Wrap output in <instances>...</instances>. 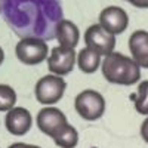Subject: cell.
Here are the masks:
<instances>
[{
    "mask_svg": "<svg viewBox=\"0 0 148 148\" xmlns=\"http://www.w3.org/2000/svg\"><path fill=\"white\" fill-rule=\"evenodd\" d=\"M102 76L108 83L132 86L141 79V68L135 61L120 52H113L101 62Z\"/></svg>",
    "mask_w": 148,
    "mask_h": 148,
    "instance_id": "6da1fadb",
    "label": "cell"
},
{
    "mask_svg": "<svg viewBox=\"0 0 148 148\" xmlns=\"http://www.w3.org/2000/svg\"><path fill=\"white\" fill-rule=\"evenodd\" d=\"M105 99L104 96L93 89H84L74 99V108L83 120L95 121L101 119L105 113Z\"/></svg>",
    "mask_w": 148,
    "mask_h": 148,
    "instance_id": "7a4b0ae2",
    "label": "cell"
},
{
    "mask_svg": "<svg viewBox=\"0 0 148 148\" xmlns=\"http://www.w3.org/2000/svg\"><path fill=\"white\" fill-rule=\"evenodd\" d=\"M16 58L24 65H39L47 58V43L40 37H24L16 43Z\"/></svg>",
    "mask_w": 148,
    "mask_h": 148,
    "instance_id": "3957f363",
    "label": "cell"
},
{
    "mask_svg": "<svg viewBox=\"0 0 148 148\" xmlns=\"http://www.w3.org/2000/svg\"><path fill=\"white\" fill-rule=\"evenodd\" d=\"M67 89V83L62 77L55 76V74H47V76L39 79L34 88L36 99L43 105H53L61 98L64 96Z\"/></svg>",
    "mask_w": 148,
    "mask_h": 148,
    "instance_id": "277c9868",
    "label": "cell"
},
{
    "mask_svg": "<svg viewBox=\"0 0 148 148\" xmlns=\"http://www.w3.org/2000/svg\"><path fill=\"white\" fill-rule=\"evenodd\" d=\"M84 43H86V47L92 49L101 56L102 55L107 56L114 52L116 36L104 30L99 24H93L84 31Z\"/></svg>",
    "mask_w": 148,
    "mask_h": 148,
    "instance_id": "5b68a950",
    "label": "cell"
},
{
    "mask_svg": "<svg viewBox=\"0 0 148 148\" xmlns=\"http://www.w3.org/2000/svg\"><path fill=\"white\" fill-rule=\"evenodd\" d=\"M76 61H77V56L74 49L56 46L52 49L47 56V68L55 76L62 77L73 71L74 65H76Z\"/></svg>",
    "mask_w": 148,
    "mask_h": 148,
    "instance_id": "8992f818",
    "label": "cell"
},
{
    "mask_svg": "<svg viewBox=\"0 0 148 148\" xmlns=\"http://www.w3.org/2000/svg\"><path fill=\"white\" fill-rule=\"evenodd\" d=\"M36 123L45 135L53 138L55 135L59 132L61 127H64L67 125V117L59 108L55 107H45L42 108L36 117Z\"/></svg>",
    "mask_w": 148,
    "mask_h": 148,
    "instance_id": "52a82bcc",
    "label": "cell"
},
{
    "mask_svg": "<svg viewBox=\"0 0 148 148\" xmlns=\"http://www.w3.org/2000/svg\"><path fill=\"white\" fill-rule=\"evenodd\" d=\"M99 25L111 34H121L129 25V16L119 6H107L99 14Z\"/></svg>",
    "mask_w": 148,
    "mask_h": 148,
    "instance_id": "ba28073f",
    "label": "cell"
},
{
    "mask_svg": "<svg viewBox=\"0 0 148 148\" xmlns=\"http://www.w3.org/2000/svg\"><path fill=\"white\" fill-rule=\"evenodd\" d=\"M6 129L10 135L14 136H24L33 125V116L31 113L24 108V107H15L10 111H8L6 119H5Z\"/></svg>",
    "mask_w": 148,
    "mask_h": 148,
    "instance_id": "9c48e42d",
    "label": "cell"
},
{
    "mask_svg": "<svg viewBox=\"0 0 148 148\" xmlns=\"http://www.w3.org/2000/svg\"><path fill=\"white\" fill-rule=\"evenodd\" d=\"M129 51L139 68H148V31L136 30L130 34Z\"/></svg>",
    "mask_w": 148,
    "mask_h": 148,
    "instance_id": "30bf717a",
    "label": "cell"
},
{
    "mask_svg": "<svg viewBox=\"0 0 148 148\" xmlns=\"http://www.w3.org/2000/svg\"><path fill=\"white\" fill-rule=\"evenodd\" d=\"M55 37L59 42V46L74 49L79 45L80 31L74 22L68 19H59L55 25Z\"/></svg>",
    "mask_w": 148,
    "mask_h": 148,
    "instance_id": "8fae6325",
    "label": "cell"
},
{
    "mask_svg": "<svg viewBox=\"0 0 148 148\" xmlns=\"http://www.w3.org/2000/svg\"><path fill=\"white\" fill-rule=\"evenodd\" d=\"M77 65L82 73L92 74L101 67V55L89 47H84L77 53Z\"/></svg>",
    "mask_w": 148,
    "mask_h": 148,
    "instance_id": "7c38bea8",
    "label": "cell"
},
{
    "mask_svg": "<svg viewBox=\"0 0 148 148\" xmlns=\"http://www.w3.org/2000/svg\"><path fill=\"white\" fill-rule=\"evenodd\" d=\"M52 139L59 148H76V145L79 144V133L76 127L67 123L64 127L59 129V132Z\"/></svg>",
    "mask_w": 148,
    "mask_h": 148,
    "instance_id": "4fadbf2b",
    "label": "cell"
},
{
    "mask_svg": "<svg viewBox=\"0 0 148 148\" xmlns=\"http://www.w3.org/2000/svg\"><path fill=\"white\" fill-rule=\"evenodd\" d=\"M135 102V110L139 114H148V80H142L138 84V90L130 96Z\"/></svg>",
    "mask_w": 148,
    "mask_h": 148,
    "instance_id": "5bb4252c",
    "label": "cell"
},
{
    "mask_svg": "<svg viewBox=\"0 0 148 148\" xmlns=\"http://www.w3.org/2000/svg\"><path fill=\"white\" fill-rule=\"evenodd\" d=\"M16 104V92L9 84H0V111H10Z\"/></svg>",
    "mask_w": 148,
    "mask_h": 148,
    "instance_id": "9a60e30c",
    "label": "cell"
},
{
    "mask_svg": "<svg viewBox=\"0 0 148 148\" xmlns=\"http://www.w3.org/2000/svg\"><path fill=\"white\" fill-rule=\"evenodd\" d=\"M141 136L148 144V117L142 121V125H141Z\"/></svg>",
    "mask_w": 148,
    "mask_h": 148,
    "instance_id": "2e32d148",
    "label": "cell"
},
{
    "mask_svg": "<svg viewBox=\"0 0 148 148\" xmlns=\"http://www.w3.org/2000/svg\"><path fill=\"white\" fill-rule=\"evenodd\" d=\"M8 148H40V147H37V145H31V144H24V142H15V144L9 145Z\"/></svg>",
    "mask_w": 148,
    "mask_h": 148,
    "instance_id": "e0dca14e",
    "label": "cell"
},
{
    "mask_svg": "<svg viewBox=\"0 0 148 148\" xmlns=\"http://www.w3.org/2000/svg\"><path fill=\"white\" fill-rule=\"evenodd\" d=\"M130 5L136 6V8H141V9H147L148 8V0H132Z\"/></svg>",
    "mask_w": 148,
    "mask_h": 148,
    "instance_id": "ac0fdd59",
    "label": "cell"
},
{
    "mask_svg": "<svg viewBox=\"0 0 148 148\" xmlns=\"http://www.w3.org/2000/svg\"><path fill=\"white\" fill-rule=\"evenodd\" d=\"M3 61H5V51L0 47V65L3 64Z\"/></svg>",
    "mask_w": 148,
    "mask_h": 148,
    "instance_id": "d6986e66",
    "label": "cell"
},
{
    "mask_svg": "<svg viewBox=\"0 0 148 148\" xmlns=\"http://www.w3.org/2000/svg\"><path fill=\"white\" fill-rule=\"evenodd\" d=\"M0 12H2V5H0Z\"/></svg>",
    "mask_w": 148,
    "mask_h": 148,
    "instance_id": "ffe728a7",
    "label": "cell"
},
{
    "mask_svg": "<svg viewBox=\"0 0 148 148\" xmlns=\"http://www.w3.org/2000/svg\"><path fill=\"white\" fill-rule=\"evenodd\" d=\"M126 2H129V3H130V2H132V0H126Z\"/></svg>",
    "mask_w": 148,
    "mask_h": 148,
    "instance_id": "44dd1931",
    "label": "cell"
}]
</instances>
